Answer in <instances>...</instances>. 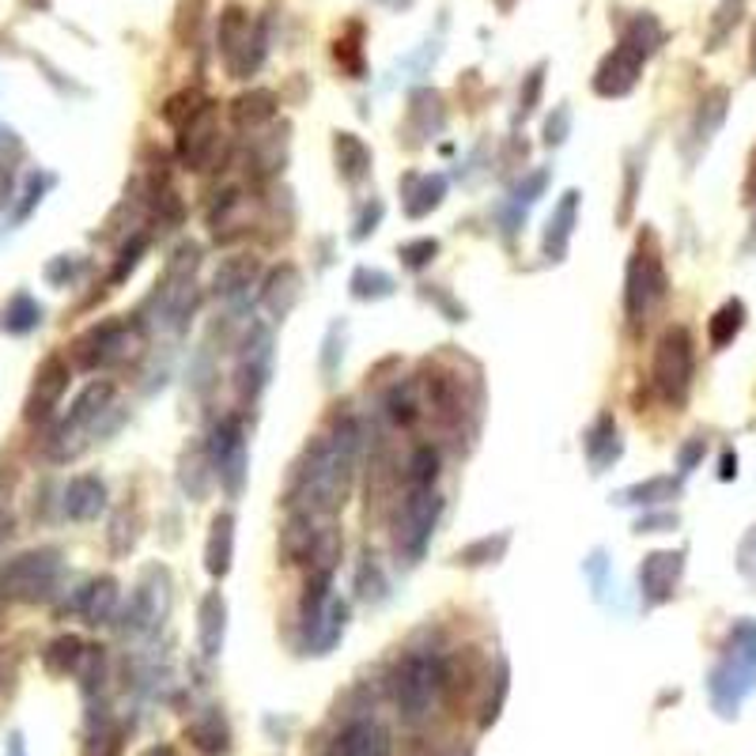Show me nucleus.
Returning a JSON list of instances; mask_svg holds the SVG:
<instances>
[{"label": "nucleus", "instance_id": "1", "mask_svg": "<svg viewBox=\"0 0 756 756\" xmlns=\"http://www.w3.org/2000/svg\"><path fill=\"white\" fill-rule=\"evenodd\" d=\"M359 461V427L356 420H341L333 435H318L307 443L302 458L291 469L288 507L310 515H337L348 503L352 477Z\"/></svg>", "mask_w": 756, "mask_h": 756}, {"label": "nucleus", "instance_id": "2", "mask_svg": "<svg viewBox=\"0 0 756 756\" xmlns=\"http://www.w3.org/2000/svg\"><path fill=\"white\" fill-rule=\"evenodd\" d=\"M666 288H669V280H666V265H662V254H658V239H654V231H643L625 268L628 318H632V322L651 318V310L666 299Z\"/></svg>", "mask_w": 756, "mask_h": 756}, {"label": "nucleus", "instance_id": "3", "mask_svg": "<svg viewBox=\"0 0 756 756\" xmlns=\"http://www.w3.org/2000/svg\"><path fill=\"white\" fill-rule=\"evenodd\" d=\"M696 371V341L685 325H669L654 344V364H651V386L666 405H680L692 390Z\"/></svg>", "mask_w": 756, "mask_h": 756}, {"label": "nucleus", "instance_id": "4", "mask_svg": "<svg viewBox=\"0 0 756 756\" xmlns=\"http://www.w3.org/2000/svg\"><path fill=\"white\" fill-rule=\"evenodd\" d=\"M61 552L57 549H27L0 564V594L12 602H46L61 583Z\"/></svg>", "mask_w": 756, "mask_h": 756}, {"label": "nucleus", "instance_id": "5", "mask_svg": "<svg viewBox=\"0 0 756 756\" xmlns=\"http://www.w3.org/2000/svg\"><path fill=\"white\" fill-rule=\"evenodd\" d=\"M216 42H220L224 65L234 80H250L265 61V31L250 20L242 4H227L220 12V27H216Z\"/></svg>", "mask_w": 756, "mask_h": 756}, {"label": "nucleus", "instance_id": "6", "mask_svg": "<svg viewBox=\"0 0 756 756\" xmlns=\"http://www.w3.org/2000/svg\"><path fill=\"white\" fill-rule=\"evenodd\" d=\"M439 515H443V495L435 484L432 489H405V500L398 503V515H393V549H398V557L416 564L424 557L427 541H432Z\"/></svg>", "mask_w": 756, "mask_h": 756}, {"label": "nucleus", "instance_id": "7", "mask_svg": "<svg viewBox=\"0 0 756 756\" xmlns=\"http://www.w3.org/2000/svg\"><path fill=\"white\" fill-rule=\"evenodd\" d=\"M443 685H447V674L435 658L427 654H405L393 669V700H398V711L409 722L424 719L432 711V703L439 700Z\"/></svg>", "mask_w": 756, "mask_h": 756}, {"label": "nucleus", "instance_id": "8", "mask_svg": "<svg viewBox=\"0 0 756 756\" xmlns=\"http://www.w3.org/2000/svg\"><path fill=\"white\" fill-rule=\"evenodd\" d=\"M137 344H140L137 322H129V318H106V322L91 325L88 333L76 337L72 356L83 371H99V367H111L117 359H125Z\"/></svg>", "mask_w": 756, "mask_h": 756}, {"label": "nucleus", "instance_id": "9", "mask_svg": "<svg viewBox=\"0 0 756 756\" xmlns=\"http://www.w3.org/2000/svg\"><path fill=\"white\" fill-rule=\"evenodd\" d=\"M205 447H208V458H213L216 481L224 484V492L231 500H239L242 484H247V432H242V420L239 416L216 420Z\"/></svg>", "mask_w": 756, "mask_h": 756}, {"label": "nucleus", "instance_id": "10", "mask_svg": "<svg viewBox=\"0 0 756 756\" xmlns=\"http://www.w3.org/2000/svg\"><path fill=\"white\" fill-rule=\"evenodd\" d=\"M273 378V333L265 325H254L247 333V344H242L239 356V371H234V386H239V398L247 405H254L262 398V390Z\"/></svg>", "mask_w": 756, "mask_h": 756}, {"label": "nucleus", "instance_id": "11", "mask_svg": "<svg viewBox=\"0 0 756 756\" xmlns=\"http://www.w3.org/2000/svg\"><path fill=\"white\" fill-rule=\"evenodd\" d=\"M72 382V367L65 356H46L38 364L35 378H31V393H27V405H23V416L31 424H42V420L54 416V409L61 405V398L69 393Z\"/></svg>", "mask_w": 756, "mask_h": 756}, {"label": "nucleus", "instance_id": "12", "mask_svg": "<svg viewBox=\"0 0 756 756\" xmlns=\"http://www.w3.org/2000/svg\"><path fill=\"white\" fill-rule=\"evenodd\" d=\"M643 61L646 57L640 54V49L628 46V42L612 46L609 54L602 57L598 72H594V91H598L602 99H625L628 91L635 88V80H640Z\"/></svg>", "mask_w": 756, "mask_h": 756}, {"label": "nucleus", "instance_id": "13", "mask_svg": "<svg viewBox=\"0 0 756 756\" xmlns=\"http://www.w3.org/2000/svg\"><path fill=\"white\" fill-rule=\"evenodd\" d=\"M220 145V125H216V103H208L197 117H190L179 129V159L186 171H205Z\"/></svg>", "mask_w": 756, "mask_h": 756}, {"label": "nucleus", "instance_id": "14", "mask_svg": "<svg viewBox=\"0 0 756 756\" xmlns=\"http://www.w3.org/2000/svg\"><path fill=\"white\" fill-rule=\"evenodd\" d=\"M114 393H117V386L111 382V378H95V382L83 386L80 398L72 401L69 416H65L61 432H57V439H69V435L99 427V416H103L106 409H114Z\"/></svg>", "mask_w": 756, "mask_h": 756}, {"label": "nucleus", "instance_id": "15", "mask_svg": "<svg viewBox=\"0 0 756 756\" xmlns=\"http://www.w3.org/2000/svg\"><path fill=\"white\" fill-rule=\"evenodd\" d=\"M680 571H685V557L674 549H658L651 557H643L640 564V591L651 605H662L677 594Z\"/></svg>", "mask_w": 756, "mask_h": 756}, {"label": "nucleus", "instance_id": "16", "mask_svg": "<svg viewBox=\"0 0 756 756\" xmlns=\"http://www.w3.org/2000/svg\"><path fill=\"white\" fill-rule=\"evenodd\" d=\"M61 507H65V515H69L72 523H95V518L106 511V484H103V477H95V473L72 477V481L65 484Z\"/></svg>", "mask_w": 756, "mask_h": 756}, {"label": "nucleus", "instance_id": "17", "mask_svg": "<svg viewBox=\"0 0 756 756\" xmlns=\"http://www.w3.org/2000/svg\"><path fill=\"white\" fill-rule=\"evenodd\" d=\"M575 220H579V190H568L564 197L557 201V208H552L549 224H545L541 250H545L549 262H564L568 257L571 234H575Z\"/></svg>", "mask_w": 756, "mask_h": 756}, {"label": "nucleus", "instance_id": "18", "mask_svg": "<svg viewBox=\"0 0 756 756\" xmlns=\"http://www.w3.org/2000/svg\"><path fill=\"white\" fill-rule=\"evenodd\" d=\"M302 296V276H299V268L296 265H276L273 273L265 276V288H262V302H265V310L268 314L276 318V322H284V318L296 310V302Z\"/></svg>", "mask_w": 756, "mask_h": 756}, {"label": "nucleus", "instance_id": "19", "mask_svg": "<svg viewBox=\"0 0 756 756\" xmlns=\"http://www.w3.org/2000/svg\"><path fill=\"white\" fill-rule=\"evenodd\" d=\"M117 602H122V591H117V579H114V575H99V579H91V583L83 586L80 594H76L72 609L80 612V617L88 620V625H106V620H114Z\"/></svg>", "mask_w": 756, "mask_h": 756}, {"label": "nucleus", "instance_id": "20", "mask_svg": "<svg viewBox=\"0 0 756 756\" xmlns=\"http://www.w3.org/2000/svg\"><path fill=\"white\" fill-rule=\"evenodd\" d=\"M197 640L205 658H216L227 640V598L220 591H208L197 605Z\"/></svg>", "mask_w": 756, "mask_h": 756}, {"label": "nucleus", "instance_id": "21", "mask_svg": "<svg viewBox=\"0 0 756 756\" xmlns=\"http://www.w3.org/2000/svg\"><path fill=\"white\" fill-rule=\"evenodd\" d=\"M401 197H405L409 220H424V216L435 213V208L443 205V197H447V179H443V174H405Z\"/></svg>", "mask_w": 756, "mask_h": 756}, {"label": "nucleus", "instance_id": "22", "mask_svg": "<svg viewBox=\"0 0 756 756\" xmlns=\"http://www.w3.org/2000/svg\"><path fill=\"white\" fill-rule=\"evenodd\" d=\"M234 564V515L220 511L208 526V541H205V571L213 579H227V571Z\"/></svg>", "mask_w": 756, "mask_h": 756}, {"label": "nucleus", "instance_id": "23", "mask_svg": "<svg viewBox=\"0 0 756 756\" xmlns=\"http://www.w3.org/2000/svg\"><path fill=\"white\" fill-rule=\"evenodd\" d=\"M390 753H393L390 730L371 719L352 722L337 742V756H390Z\"/></svg>", "mask_w": 756, "mask_h": 756}, {"label": "nucleus", "instance_id": "24", "mask_svg": "<svg viewBox=\"0 0 756 756\" xmlns=\"http://www.w3.org/2000/svg\"><path fill=\"white\" fill-rule=\"evenodd\" d=\"M318 537H322V529H314V515L299 507L291 511L288 526H284V534H280V552L288 557V564H310Z\"/></svg>", "mask_w": 756, "mask_h": 756}, {"label": "nucleus", "instance_id": "25", "mask_svg": "<svg viewBox=\"0 0 756 756\" xmlns=\"http://www.w3.org/2000/svg\"><path fill=\"white\" fill-rule=\"evenodd\" d=\"M583 447H586V458H591L594 473H605V469L620 458L625 443H620V432H617V420H612V413H602L598 420H594L591 432H586Z\"/></svg>", "mask_w": 756, "mask_h": 756}, {"label": "nucleus", "instance_id": "26", "mask_svg": "<svg viewBox=\"0 0 756 756\" xmlns=\"http://www.w3.org/2000/svg\"><path fill=\"white\" fill-rule=\"evenodd\" d=\"M257 273H262V268H257V257H247V254L224 257V262L216 265V273H213V291L220 299H239L242 291L254 288Z\"/></svg>", "mask_w": 756, "mask_h": 756}, {"label": "nucleus", "instance_id": "27", "mask_svg": "<svg viewBox=\"0 0 756 756\" xmlns=\"http://www.w3.org/2000/svg\"><path fill=\"white\" fill-rule=\"evenodd\" d=\"M276 95L268 88H250V91H242L239 99L231 103V122H234V129H242V133H254V129H262L265 122H273L276 117Z\"/></svg>", "mask_w": 756, "mask_h": 756}, {"label": "nucleus", "instance_id": "28", "mask_svg": "<svg viewBox=\"0 0 756 756\" xmlns=\"http://www.w3.org/2000/svg\"><path fill=\"white\" fill-rule=\"evenodd\" d=\"M344 628H348V602L341 598H330V605L322 609V617L314 620V625H307L302 632H307V646L314 654H325L337 646V640L344 635Z\"/></svg>", "mask_w": 756, "mask_h": 756}, {"label": "nucleus", "instance_id": "29", "mask_svg": "<svg viewBox=\"0 0 756 756\" xmlns=\"http://www.w3.org/2000/svg\"><path fill=\"white\" fill-rule=\"evenodd\" d=\"M333 159H337V174L348 186L364 182L367 171H371V148H367L356 133H337V137H333Z\"/></svg>", "mask_w": 756, "mask_h": 756}, {"label": "nucleus", "instance_id": "30", "mask_svg": "<svg viewBox=\"0 0 756 756\" xmlns=\"http://www.w3.org/2000/svg\"><path fill=\"white\" fill-rule=\"evenodd\" d=\"M213 477H216V469H213V458H208V447H193L182 454V473H179V481H182V492L190 495V500H205L208 489H213Z\"/></svg>", "mask_w": 756, "mask_h": 756}, {"label": "nucleus", "instance_id": "31", "mask_svg": "<svg viewBox=\"0 0 756 756\" xmlns=\"http://www.w3.org/2000/svg\"><path fill=\"white\" fill-rule=\"evenodd\" d=\"M83 658H88V646H83L80 635H57V640L42 651V666H46V674H54V677L76 674V669L83 666Z\"/></svg>", "mask_w": 756, "mask_h": 756}, {"label": "nucleus", "instance_id": "32", "mask_svg": "<svg viewBox=\"0 0 756 756\" xmlns=\"http://www.w3.org/2000/svg\"><path fill=\"white\" fill-rule=\"evenodd\" d=\"M186 737L197 745L201 753H227L231 749V730H227V719L220 711H205L186 726Z\"/></svg>", "mask_w": 756, "mask_h": 756}, {"label": "nucleus", "instance_id": "33", "mask_svg": "<svg viewBox=\"0 0 756 756\" xmlns=\"http://www.w3.org/2000/svg\"><path fill=\"white\" fill-rule=\"evenodd\" d=\"M386 413L398 427H416L420 416H424V393H420V382H398L386 393Z\"/></svg>", "mask_w": 756, "mask_h": 756}, {"label": "nucleus", "instance_id": "34", "mask_svg": "<svg viewBox=\"0 0 756 756\" xmlns=\"http://www.w3.org/2000/svg\"><path fill=\"white\" fill-rule=\"evenodd\" d=\"M42 325V307L38 299H31L27 291H15L12 299H8V307L0 310V330L12 333V337H23V333L38 330Z\"/></svg>", "mask_w": 756, "mask_h": 756}, {"label": "nucleus", "instance_id": "35", "mask_svg": "<svg viewBox=\"0 0 756 756\" xmlns=\"http://www.w3.org/2000/svg\"><path fill=\"white\" fill-rule=\"evenodd\" d=\"M677 495H680V481H674V477H651V481H640V484H628V489H620L612 500H617V503H635V507H654V503L677 500Z\"/></svg>", "mask_w": 756, "mask_h": 756}, {"label": "nucleus", "instance_id": "36", "mask_svg": "<svg viewBox=\"0 0 756 756\" xmlns=\"http://www.w3.org/2000/svg\"><path fill=\"white\" fill-rule=\"evenodd\" d=\"M742 325H745V302L742 299H726L708 322L711 348H726V344L742 333Z\"/></svg>", "mask_w": 756, "mask_h": 756}, {"label": "nucleus", "instance_id": "37", "mask_svg": "<svg viewBox=\"0 0 756 756\" xmlns=\"http://www.w3.org/2000/svg\"><path fill=\"white\" fill-rule=\"evenodd\" d=\"M439 466H443L439 450L432 443H420L405 461V489H432L439 481Z\"/></svg>", "mask_w": 756, "mask_h": 756}, {"label": "nucleus", "instance_id": "38", "mask_svg": "<svg viewBox=\"0 0 756 756\" xmlns=\"http://www.w3.org/2000/svg\"><path fill=\"white\" fill-rule=\"evenodd\" d=\"M722 117H726V91L715 88L700 103V111H696V122H692V133H688V137H692L696 145H708V140L715 137V129L722 125Z\"/></svg>", "mask_w": 756, "mask_h": 756}, {"label": "nucleus", "instance_id": "39", "mask_svg": "<svg viewBox=\"0 0 756 756\" xmlns=\"http://www.w3.org/2000/svg\"><path fill=\"white\" fill-rule=\"evenodd\" d=\"M333 57H337V65L344 72L352 76V80H364V27L359 23H348V35H341L333 42Z\"/></svg>", "mask_w": 756, "mask_h": 756}, {"label": "nucleus", "instance_id": "40", "mask_svg": "<svg viewBox=\"0 0 756 756\" xmlns=\"http://www.w3.org/2000/svg\"><path fill=\"white\" fill-rule=\"evenodd\" d=\"M348 288H352V296H356V299L375 302V299H390L398 284H393V276H390V273H382V268H367V265H359L356 273H352Z\"/></svg>", "mask_w": 756, "mask_h": 756}, {"label": "nucleus", "instance_id": "41", "mask_svg": "<svg viewBox=\"0 0 756 756\" xmlns=\"http://www.w3.org/2000/svg\"><path fill=\"white\" fill-rule=\"evenodd\" d=\"M507 545H511V534L503 529V534H495V537H481V541H473V545H466V549H458V564H466V568H481V564H495V560L507 552Z\"/></svg>", "mask_w": 756, "mask_h": 756}, {"label": "nucleus", "instance_id": "42", "mask_svg": "<svg viewBox=\"0 0 756 756\" xmlns=\"http://www.w3.org/2000/svg\"><path fill=\"white\" fill-rule=\"evenodd\" d=\"M205 106H208V99L201 95V91H190L186 88V91H179V95H171L163 103V122L171 125L174 133H179L182 125H186L190 117H197L201 111H205Z\"/></svg>", "mask_w": 756, "mask_h": 756}, {"label": "nucleus", "instance_id": "43", "mask_svg": "<svg viewBox=\"0 0 756 756\" xmlns=\"http://www.w3.org/2000/svg\"><path fill=\"white\" fill-rule=\"evenodd\" d=\"M148 254V234L140 231V234H133L129 242L122 247V254H117V265H114V273H111V284H122L125 276L133 273V268L140 265V257Z\"/></svg>", "mask_w": 756, "mask_h": 756}, {"label": "nucleus", "instance_id": "44", "mask_svg": "<svg viewBox=\"0 0 756 756\" xmlns=\"http://www.w3.org/2000/svg\"><path fill=\"white\" fill-rule=\"evenodd\" d=\"M401 262H405V268H413V273H420V268H427L435 262V254H439V239H413V242H401L398 247Z\"/></svg>", "mask_w": 756, "mask_h": 756}, {"label": "nucleus", "instance_id": "45", "mask_svg": "<svg viewBox=\"0 0 756 756\" xmlns=\"http://www.w3.org/2000/svg\"><path fill=\"white\" fill-rule=\"evenodd\" d=\"M356 591H359V598H367V602L371 598L378 602L386 594V579L371 557H364V564H359V571H356Z\"/></svg>", "mask_w": 756, "mask_h": 756}, {"label": "nucleus", "instance_id": "46", "mask_svg": "<svg viewBox=\"0 0 756 756\" xmlns=\"http://www.w3.org/2000/svg\"><path fill=\"white\" fill-rule=\"evenodd\" d=\"M541 91H545V65H537V69L526 76L523 95H518V122H526V117L537 111V103H541Z\"/></svg>", "mask_w": 756, "mask_h": 756}, {"label": "nucleus", "instance_id": "47", "mask_svg": "<svg viewBox=\"0 0 756 756\" xmlns=\"http://www.w3.org/2000/svg\"><path fill=\"white\" fill-rule=\"evenodd\" d=\"M568 133H571V111L568 106H557V111L549 114V122H545V145L560 148L568 140Z\"/></svg>", "mask_w": 756, "mask_h": 756}, {"label": "nucleus", "instance_id": "48", "mask_svg": "<svg viewBox=\"0 0 756 756\" xmlns=\"http://www.w3.org/2000/svg\"><path fill=\"white\" fill-rule=\"evenodd\" d=\"M382 213H386L382 201H371V205H364V213H359V216H356V224H352V239L364 242L367 234H375V231H378V224H382Z\"/></svg>", "mask_w": 756, "mask_h": 756}, {"label": "nucleus", "instance_id": "49", "mask_svg": "<svg viewBox=\"0 0 756 756\" xmlns=\"http://www.w3.org/2000/svg\"><path fill=\"white\" fill-rule=\"evenodd\" d=\"M742 4H745V0H722V8H719V23H715V27H711V49H715L719 42L730 35V27H734L737 15H742Z\"/></svg>", "mask_w": 756, "mask_h": 756}, {"label": "nucleus", "instance_id": "50", "mask_svg": "<svg viewBox=\"0 0 756 756\" xmlns=\"http://www.w3.org/2000/svg\"><path fill=\"white\" fill-rule=\"evenodd\" d=\"M49 186H54V179H49V174H35V179L27 182V193H23V197H27V201H23V205L15 208V224H20V220H27V216L35 213V205H38V201H42V193H46Z\"/></svg>", "mask_w": 756, "mask_h": 756}, {"label": "nucleus", "instance_id": "51", "mask_svg": "<svg viewBox=\"0 0 756 756\" xmlns=\"http://www.w3.org/2000/svg\"><path fill=\"white\" fill-rule=\"evenodd\" d=\"M424 299H432L435 307L447 314V322H466V307H461V302H454L447 291L439 288V284H424Z\"/></svg>", "mask_w": 756, "mask_h": 756}, {"label": "nucleus", "instance_id": "52", "mask_svg": "<svg viewBox=\"0 0 756 756\" xmlns=\"http://www.w3.org/2000/svg\"><path fill=\"white\" fill-rule=\"evenodd\" d=\"M545 186H549V171H534V174H526V179L515 186V201H518V205H534V201L545 193Z\"/></svg>", "mask_w": 756, "mask_h": 756}, {"label": "nucleus", "instance_id": "53", "mask_svg": "<svg viewBox=\"0 0 756 756\" xmlns=\"http://www.w3.org/2000/svg\"><path fill=\"white\" fill-rule=\"evenodd\" d=\"M635 182H640V167L635 163H628V179H625V201H620V213H617V220L620 224H628L632 220V205H635Z\"/></svg>", "mask_w": 756, "mask_h": 756}, {"label": "nucleus", "instance_id": "54", "mask_svg": "<svg viewBox=\"0 0 756 756\" xmlns=\"http://www.w3.org/2000/svg\"><path fill=\"white\" fill-rule=\"evenodd\" d=\"M76 268H80V262L65 254V257H57V262L46 265V280H49V284H69L72 276H76Z\"/></svg>", "mask_w": 756, "mask_h": 756}, {"label": "nucleus", "instance_id": "55", "mask_svg": "<svg viewBox=\"0 0 756 756\" xmlns=\"http://www.w3.org/2000/svg\"><path fill=\"white\" fill-rule=\"evenodd\" d=\"M337 337H341V325H333L330 337H325V356H322V375H325V378L337 375V356H341V344H337Z\"/></svg>", "mask_w": 756, "mask_h": 756}, {"label": "nucleus", "instance_id": "56", "mask_svg": "<svg viewBox=\"0 0 756 756\" xmlns=\"http://www.w3.org/2000/svg\"><path fill=\"white\" fill-rule=\"evenodd\" d=\"M674 526H677V515H643L635 523V534H662V529H674Z\"/></svg>", "mask_w": 756, "mask_h": 756}, {"label": "nucleus", "instance_id": "57", "mask_svg": "<svg viewBox=\"0 0 756 756\" xmlns=\"http://www.w3.org/2000/svg\"><path fill=\"white\" fill-rule=\"evenodd\" d=\"M703 450H708V447H703V439H692V443H688V447L680 450V458H677V461H680V473H692V466L703 458Z\"/></svg>", "mask_w": 756, "mask_h": 756}, {"label": "nucleus", "instance_id": "58", "mask_svg": "<svg viewBox=\"0 0 756 756\" xmlns=\"http://www.w3.org/2000/svg\"><path fill=\"white\" fill-rule=\"evenodd\" d=\"M8 197H12V174L0 167V205H8Z\"/></svg>", "mask_w": 756, "mask_h": 756}, {"label": "nucleus", "instance_id": "59", "mask_svg": "<svg viewBox=\"0 0 756 756\" xmlns=\"http://www.w3.org/2000/svg\"><path fill=\"white\" fill-rule=\"evenodd\" d=\"M734 473H737V458H734V454H726V458H722L719 477H722V481H730V477H734Z\"/></svg>", "mask_w": 756, "mask_h": 756}, {"label": "nucleus", "instance_id": "60", "mask_svg": "<svg viewBox=\"0 0 756 756\" xmlns=\"http://www.w3.org/2000/svg\"><path fill=\"white\" fill-rule=\"evenodd\" d=\"M745 197L756 201V151H753V163H749V179H745Z\"/></svg>", "mask_w": 756, "mask_h": 756}, {"label": "nucleus", "instance_id": "61", "mask_svg": "<svg viewBox=\"0 0 756 756\" xmlns=\"http://www.w3.org/2000/svg\"><path fill=\"white\" fill-rule=\"evenodd\" d=\"M8 756H27V753H23V737L20 734L8 737Z\"/></svg>", "mask_w": 756, "mask_h": 756}, {"label": "nucleus", "instance_id": "62", "mask_svg": "<svg viewBox=\"0 0 756 756\" xmlns=\"http://www.w3.org/2000/svg\"><path fill=\"white\" fill-rule=\"evenodd\" d=\"M140 756H174V749L171 745H151V749H145Z\"/></svg>", "mask_w": 756, "mask_h": 756}, {"label": "nucleus", "instance_id": "63", "mask_svg": "<svg viewBox=\"0 0 756 756\" xmlns=\"http://www.w3.org/2000/svg\"><path fill=\"white\" fill-rule=\"evenodd\" d=\"M753 72H756V27H753Z\"/></svg>", "mask_w": 756, "mask_h": 756}]
</instances>
